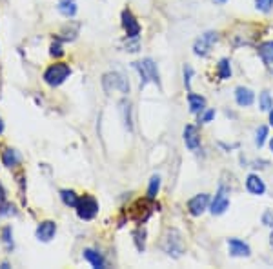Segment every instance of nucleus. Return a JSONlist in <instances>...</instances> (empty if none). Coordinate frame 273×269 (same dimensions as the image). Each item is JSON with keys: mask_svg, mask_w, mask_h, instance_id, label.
<instances>
[{"mask_svg": "<svg viewBox=\"0 0 273 269\" xmlns=\"http://www.w3.org/2000/svg\"><path fill=\"white\" fill-rule=\"evenodd\" d=\"M133 68L139 71L140 75V86H148L149 82H155L160 86V79H158V70L157 64L151 58H144L140 62H133Z\"/></svg>", "mask_w": 273, "mask_h": 269, "instance_id": "f257e3e1", "label": "nucleus"}, {"mask_svg": "<svg viewBox=\"0 0 273 269\" xmlns=\"http://www.w3.org/2000/svg\"><path fill=\"white\" fill-rule=\"evenodd\" d=\"M71 75V68L64 62H59V64H53L49 65L46 71H44V82L51 88H57V86H61L68 77Z\"/></svg>", "mask_w": 273, "mask_h": 269, "instance_id": "f03ea898", "label": "nucleus"}, {"mask_svg": "<svg viewBox=\"0 0 273 269\" xmlns=\"http://www.w3.org/2000/svg\"><path fill=\"white\" fill-rule=\"evenodd\" d=\"M162 247H164V251H166L168 255L179 258L182 255V251H184V240H182L181 233L177 231V229H170L166 233V237H164Z\"/></svg>", "mask_w": 273, "mask_h": 269, "instance_id": "7ed1b4c3", "label": "nucleus"}, {"mask_svg": "<svg viewBox=\"0 0 273 269\" xmlns=\"http://www.w3.org/2000/svg\"><path fill=\"white\" fill-rule=\"evenodd\" d=\"M102 86L107 93L112 91H121V93H130V82L124 79L121 73H106L102 79Z\"/></svg>", "mask_w": 273, "mask_h": 269, "instance_id": "20e7f679", "label": "nucleus"}, {"mask_svg": "<svg viewBox=\"0 0 273 269\" xmlns=\"http://www.w3.org/2000/svg\"><path fill=\"white\" fill-rule=\"evenodd\" d=\"M75 209H77L79 218H82V220H91V218H95V215L98 213V204L91 195H84L82 198H79V204H77Z\"/></svg>", "mask_w": 273, "mask_h": 269, "instance_id": "39448f33", "label": "nucleus"}, {"mask_svg": "<svg viewBox=\"0 0 273 269\" xmlns=\"http://www.w3.org/2000/svg\"><path fill=\"white\" fill-rule=\"evenodd\" d=\"M155 209H158V204H153V198L139 200L131 208V218H135L137 222H146Z\"/></svg>", "mask_w": 273, "mask_h": 269, "instance_id": "423d86ee", "label": "nucleus"}, {"mask_svg": "<svg viewBox=\"0 0 273 269\" xmlns=\"http://www.w3.org/2000/svg\"><path fill=\"white\" fill-rule=\"evenodd\" d=\"M219 40V35L215 31H208V33H204L202 37L199 38V40L195 42V46H193V51L195 55H199V56H206L209 51H211V47L215 46V42Z\"/></svg>", "mask_w": 273, "mask_h": 269, "instance_id": "0eeeda50", "label": "nucleus"}, {"mask_svg": "<svg viewBox=\"0 0 273 269\" xmlns=\"http://www.w3.org/2000/svg\"><path fill=\"white\" fill-rule=\"evenodd\" d=\"M122 26L126 29V35L128 38H139L140 35V24L137 22V19L133 17L131 11H122Z\"/></svg>", "mask_w": 273, "mask_h": 269, "instance_id": "6e6552de", "label": "nucleus"}, {"mask_svg": "<svg viewBox=\"0 0 273 269\" xmlns=\"http://www.w3.org/2000/svg\"><path fill=\"white\" fill-rule=\"evenodd\" d=\"M208 202H209V196L206 193H200V195L193 196V198L188 202V209H190V213L193 217H200V215L206 211L208 208Z\"/></svg>", "mask_w": 273, "mask_h": 269, "instance_id": "1a4fd4ad", "label": "nucleus"}, {"mask_svg": "<svg viewBox=\"0 0 273 269\" xmlns=\"http://www.w3.org/2000/svg\"><path fill=\"white\" fill-rule=\"evenodd\" d=\"M230 206V196H228V191L224 187L217 191V195L213 198V204H211V215H223L224 211L228 209Z\"/></svg>", "mask_w": 273, "mask_h": 269, "instance_id": "9d476101", "label": "nucleus"}, {"mask_svg": "<svg viewBox=\"0 0 273 269\" xmlns=\"http://www.w3.org/2000/svg\"><path fill=\"white\" fill-rule=\"evenodd\" d=\"M57 233V224L51 222V220H44L37 228V238L40 242H49L51 238L55 237Z\"/></svg>", "mask_w": 273, "mask_h": 269, "instance_id": "9b49d317", "label": "nucleus"}, {"mask_svg": "<svg viewBox=\"0 0 273 269\" xmlns=\"http://www.w3.org/2000/svg\"><path fill=\"white\" fill-rule=\"evenodd\" d=\"M184 142L188 146L190 151H197L200 148V137H199V131L195 125H186L184 129Z\"/></svg>", "mask_w": 273, "mask_h": 269, "instance_id": "f8f14e48", "label": "nucleus"}, {"mask_svg": "<svg viewBox=\"0 0 273 269\" xmlns=\"http://www.w3.org/2000/svg\"><path fill=\"white\" fill-rule=\"evenodd\" d=\"M228 247H230V255L232 256H250V246L244 244L239 238H230L228 240Z\"/></svg>", "mask_w": 273, "mask_h": 269, "instance_id": "ddd939ff", "label": "nucleus"}, {"mask_svg": "<svg viewBox=\"0 0 273 269\" xmlns=\"http://www.w3.org/2000/svg\"><path fill=\"white\" fill-rule=\"evenodd\" d=\"M246 189L250 191L251 195H264L266 186H264V182L257 175H250L246 178Z\"/></svg>", "mask_w": 273, "mask_h": 269, "instance_id": "4468645a", "label": "nucleus"}, {"mask_svg": "<svg viewBox=\"0 0 273 269\" xmlns=\"http://www.w3.org/2000/svg\"><path fill=\"white\" fill-rule=\"evenodd\" d=\"M235 100H237L239 106H244V107L251 106L253 100H255V95H253V91L248 89V88H237L235 89Z\"/></svg>", "mask_w": 273, "mask_h": 269, "instance_id": "2eb2a0df", "label": "nucleus"}, {"mask_svg": "<svg viewBox=\"0 0 273 269\" xmlns=\"http://www.w3.org/2000/svg\"><path fill=\"white\" fill-rule=\"evenodd\" d=\"M259 55L266 65H273V40L262 42L259 46Z\"/></svg>", "mask_w": 273, "mask_h": 269, "instance_id": "dca6fc26", "label": "nucleus"}, {"mask_svg": "<svg viewBox=\"0 0 273 269\" xmlns=\"http://www.w3.org/2000/svg\"><path fill=\"white\" fill-rule=\"evenodd\" d=\"M84 258L88 260V262L93 265V267H97V269L106 267V262H104V258H102V255L98 253V251L84 249Z\"/></svg>", "mask_w": 273, "mask_h": 269, "instance_id": "f3484780", "label": "nucleus"}, {"mask_svg": "<svg viewBox=\"0 0 273 269\" xmlns=\"http://www.w3.org/2000/svg\"><path fill=\"white\" fill-rule=\"evenodd\" d=\"M188 102H190V111L191 113H200L204 109V106H206V98L190 91V95H188Z\"/></svg>", "mask_w": 273, "mask_h": 269, "instance_id": "a211bd4d", "label": "nucleus"}, {"mask_svg": "<svg viewBox=\"0 0 273 269\" xmlns=\"http://www.w3.org/2000/svg\"><path fill=\"white\" fill-rule=\"evenodd\" d=\"M2 160H4L6 167H15L19 164V155H17L15 149H4L2 151Z\"/></svg>", "mask_w": 273, "mask_h": 269, "instance_id": "6ab92c4d", "label": "nucleus"}, {"mask_svg": "<svg viewBox=\"0 0 273 269\" xmlns=\"http://www.w3.org/2000/svg\"><path fill=\"white\" fill-rule=\"evenodd\" d=\"M59 11H61L64 17H75L77 6H75L73 0H61V2H59Z\"/></svg>", "mask_w": 273, "mask_h": 269, "instance_id": "aec40b11", "label": "nucleus"}, {"mask_svg": "<svg viewBox=\"0 0 273 269\" xmlns=\"http://www.w3.org/2000/svg\"><path fill=\"white\" fill-rule=\"evenodd\" d=\"M61 196H62V202H64L66 206H70V208H77V204H79V196L75 195V191L71 189L61 191Z\"/></svg>", "mask_w": 273, "mask_h": 269, "instance_id": "412c9836", "label": "nucleus"}, {"mask_svg": "<svg viewBox=\"0 0 273 269\" xmlns=\"http://www.w3.org/2000/svg\"><path fill=\"white\" fill-rule=\"evenodd\" d=\"M158 189H160V176L155 175L151 176V180H149V187H148V198H153L155 200V196H157Z\"/></svg>", "mask_w": 273, "mask_h": 269, "instance_id": "4be33fe9", "label": "nucleus"}, {"mask_svg": "<svg viewBox=\"0 0 273 269\" xmlns=\"http://www.w3.org/2000/svg\"><path fill=\"white\" fill-rule=\"evenodd\" d=\"M219 77L223 80L232 77V68H230V60L228 58H223V60L219 62Z\"/></svg>", "mask_w": 273, "mask_h": 269, "instance_id": "5701e85b", "label": "nucleus"}, {"mask_svg": "<svg viewBox=\"0 0 273 269\" xmlns=\"http://www.w3.org/2000/svg\"><path fill=\"white\" fill-rule=\"evenodd\" d=\"M271 107H273L271 97H269L268 91H262V95H260V109L262 111H271Z\"/></svg>", "mask_w": 273, "mask_h": 269, "instance_id": "b1692460", "label": "nucleus"}, {"mask_svg": "<svg viewBox=\"0 0 273 269\" xmlns=\"http://www.w3.org/2000/svg\"><path fill=\"white\" fill-rule=\"evenodd\" d=\"M266 137H268V127H266V125H260L259 131H257V139H255V144L259 146V148H262L264 142H266Z\"/></svg>", "mask_w": 273, "mask_h": 269, "instance_id": "393cba45", "label": "nucleus"}, {"mask_svg": "<svg viewBox=\"0 0 273 269\" xmlns=\"http://www.w3.org/2000/svg\"><path fill=\"white\" fill-rule=\"evenodd\" d=\"M130 102H122L121 104V111H122V115H124V124H126V127L128 129H131V118H130Z\"/></svg>", "mask_w": 273, "mask_h": 269, "instance_id": "a878e982", "label": "nucleus"}, {"mask_svg": "<svg viewBox=\"0 0 273 269\" xmlns=\"http://www.w3.org/2000/svg\"><path fill=\"white\" fill-rule=\"evenodd\" d=\"M255 8L262 13H268L273 8V0H255Z\"/></svg>", "mask_w": 273, "mask_h": 269, "instance_id": "bb28decb", "label": "nucleus"}, {"mask_svg": "<svg viewBox=\"0 0 273 269\" xmlns=\"http://www.w3.org/2000/svg\"><path fill=\"white\" fill-rule=\"evenodd\" d=\"M2 238H4L6 247H8V249H13V233H11V228H4Z\"/></svg>", "mask_w": 273, "mask_h": 269, "instance_id": "cd10ccee", "label": "nucleus"}, {"mask_svg": "<svg viewBox=\"0 0 273 269\" xmlns=\"http://www.w3.org/2000/svg\"><path fill=\"white\" fill-rule=\"evenodd\" d=\"M144 237H146V233H144V229L142 231H135V244H137V249L139 251H144Z\"/></svg>", "mask_w": 273, "mask_h": 269, "instance_id": "c85d7f7f", "label": "nucleus"}, {"mask_svg": "<svg viewBox=\"0 0 273 269\" xmlns=\"http://www.w3.org/2000/svg\"><path fill=\"white\" fill-rule=\"evenodd\" d=\"M49 53L53 56H62V55H64V49H62L61 42H53V44H51V51Z\"/></svg>", "mask_w": 273, "mask_h": 269, "instance_id": "c756f323", "label": "nucleus"}, {"mask_svg": "<svg viewBox=\"0 0 273 269\" xmlns=\"http://www.w3.org/2000/svg\"><path fill=\"white\" fill-rule=\"evenodd\" d=\"M262 224L264 226H268V228H273V213L271 211H266L262 215Z\"/></svg>", "mask_w": 273, "mask_h": 269, "instance_id": "7c9ffc66", "label": "nucleus"}, {"mask_svg": "<svg viewBox=\"0 0 273 269\" xmlns=\"http://www.w3.org/2000/svg\"><path fill=\"white\" fill-rule=\"evenodd\" d=\"M191 75H193V70H191V65H186V68H184V84H186V88H188V89H190Z\"/></svg>", "mask_w": 273, "mask_h": 269, "instance_id": "2f4dec72", "label": "nucleus"}, {"mask_svg": "<svg viewBox=\"0 0 273 269\" xmlns=\"http://www.w3.org/2000/svg\"><path fill=\"white\" fill-rule=\"evenodd\" d=\"M213 116H215V111H213V109H209V111H206L202 116H200V122H209Z\"/></svg>", "mask_w": 273, "mask_h": 269, "instance_id": "473e14b6", "label": "nucleus"}, {"mask_svg": "<svg viewBox=\"0 0 273 269\" xmlns=\"http://www.w3.org/2000/svg\"><path fill=\"white\" fill-rule=\"evenodd\" d=\"M6 202V189H4V186L0 184V204H4Z\"/></svg>", "mask_w": 273, "mask_h": 269, "instance_id": "72a5a7b5", "label": "nucleus"}, {"mask_svg": "<svg viewBox=\"0 0 273 269\" xmlns=\"http://www.w3.org/2000/svg\"><path fill=\"white\" fill-rule=\"evenodd\" d=\"M2 131H4V122H2V118H0V134H2Z\"/></svg>", "mask_w": 273, "mask_h": 269, "instance_id": "f704fd0d", "label": "nucleus"}, {"mask_svg": "<svg viewBox=\"0 0 273 269\" xmlns=\"http://www.w3.org/2000/svg\"><path fill=\"white\" fill-rule=\"evenodd\" d=\"M269 124L273 125V109H271V113H269Z\"/></svg>", "mask_w": 273, "mask_h": 269, "instance_id": "c9c22d12", "label": "nucleus"}, {"mask_svg": "<svg viewBox=\"0 0 273 269\" xmlns=\"http://www.w3.org/2000/svg\"><path fill=\"white\" fill-rule=\"evenodd\" d=\"M269 244H271V247H273V233H271V237H269Z\"/></svg>", "mask_w": 273, "mask_h": 269, "instance_id": "e433bc0d", "label": "nucleus"}, {"mask_svg": "<svg viewBox=\"0 0 273 269\" xmlns=\"http://www.w3.org/2000/svg\"><path fill=\"white\" fill-rule=\"evenodd\" d=\"M269 148H271V151H273V139H271V142H269Z\"/></svg>", "mask_w": 273, "mask_h": 269, "instance_id": "4c0bfd02", "label": "nucleus"}, {"mask_svg": "<svg viewBox=\"0 0 273 269\" xmlns=\"http://www.w3.org/2000/svg\"><path fill=\"white\" fill-rule=\"evenodd\" d=\"M217 2H226V0H217Z\"/></svg>", "mask_w": 273, "mask_h": 269, "instance_id": "58836bf2", "label": "nucleus"}]
</instances>
